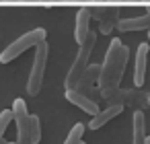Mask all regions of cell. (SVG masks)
Listing matches in <instances>:
<instances>
[{
	"label": "cell",
	"instance_id": "cell-19",
	"mask_svg": "<svg viewBox=\"0 0 150 144\" xmlns=\"http://www.w3.org/2000/svg\"><path fill=\"white\" fill-rule=\"evenodd\" d=\"M148 103H150V95H148Z\"/></svg>",
	"mask_w": 150,
	"mask_h": 144
},
{
	"label": "cell",
	"instance_id": "cell-17",
	"mask_svg": "<svg viewBox=\"0 0 150 144\" xmlns=\"http://www.w3.org/2000/svg\"><path fill=\"white\" fill-rule=\"evenodd\" d=\"M6 144H17V142H6Z\"/></svg>",
	"mask_w": 150,
	"mask_h": 144
},
{
	"label": "cell",
	"instance_id": "cell-1",
	"mask_svg": "<svg viewBox=\"0 0 150 144\" xmlns=\"http://www.w3.org/2000/svg\"><path fill=\"white\" fill-rule=\"evenodd\" d=\"M127 58H129L127 45H123L119 39H111V43L107 48V54H105V60L101 64V76H99L97 87L99 89L119 87V82L123 78V72H125V66H127Z\"/></svg>",
	"mask_w": 150,
	"mask_h": 144
},
{
	"label": "cell",
	"instance_id": "cell-18",
	"mask_svg": "<svg viewBox=\"0 0 150 144\" xmlns=\"http://www.w3.org/2000/svg\"><path fill=\"white\" fill-rule=\"evenodd\" d=\"M148 39H150V29H148Z\"/></svg>",
	"mask_w": 150,
	"mask_h": 144
},
{
	"label": "cell",
	"instance_id": "cell-10",
	"mask_svg": "<svg viewBox=\"0 0 150 144\" xmlns=\"http://www.w3.org/2000/svg\"><path fill=\"white\" fill-rule=\"evenodd\" d=\"M91 9H80L76 15V29H74V39L78 41V45L84 41V37L91 33Z\"/></svg>",
	"mask_w": 150,
	"mask_h": 144
},
{
	"label": "cell",
	"instance_id": "cell-9",
	"mask_svg": "<svg viewBox=\"0 0 150 144\" xmlns=\"http://www.w3.org/2000/svg\"><path fill=\"white\" fill-rule=\"evenodd\" d=\"M146 117L142 109H136L132 115V144H146Z\"/></svg>",
	"mask_w": 150,
	"mask_h": 144
},
{
	"label": "cell",
	"instance_id": "cell-16",
	"mask_svg": "<svg viewBox=\"0 0 150 144\" xmlns=\"http://www.w3.org/2000/svg\"><path fill=\"white\" fill-rule=\"evenodd\" d=\"M146 144H150V136H148V138H146Z\"/></svg>",
	"mask_w": 150,
	"mask_h": 144
},
{
	"label": "cell",
	"instance_id": "cell-15",
	"mask_svg": "<svg viewBox=\"0 0 150 144\" xmlns=\"http://www.w3.org/2000/svg\"><path fill=\"white\" fill-rule=\"evenodd\" d=\"M13 121V109H4L0 113V140H4V132Z\"/></svg>",
	"mask_w": 150,
	"mask_h": 144
},
{
	"label": "cell",
	"instance_id": "cell-6",
	"mask_svg": "<svg viewBox=\"0 0 150 144\" xmlns=\"http://www.w3.org/2000/svg\"><path fill=\"white\" fill-rule=\"evenodd\" d=\"M150 29V6H146V15L140 17H129V19H119L117 31L127 33V31H148Z\"/></svg>",
	"mask_w": 150,
	"mask_h": 144
},
{
	"label": "cell",
	"instance_id": "cell-4",
	"mask_svg": "<svg viewBox=\"0 0 150 144\" xmlns=\"http://www.w3.org/2000/svg\"><path fill=\"white\" fill-rule=\"evenodd\" d=\"M47 41H41L35 48V56H33V64H31V72H29V80H27V93L31 97L39 95L41 84H43V74H45V64H47Z\"/></svg>",
	"mask_w": 150,
	"mask_h": 144
},
{
	"label": "cell",
	"instance_id": "cell-5",
	"mask_svg": "<svg viewBox=\"0 0 150 144\" xmlns=\"http://www.w3.org/2000/svg\"><path fill=\"white\" fill-rule=\"evenodd\" d=\"M13 121L17 123V144H31V115L23 99L13 101Z\"/></svg>",
	"mask_w": 150,
	"mask_h": 144
},
{
	"label": "cell",
	"instance_id": "cell-11",
	"mask_svg": "<svg viewBox=\"0 0 150 144\" xmlns=\"http://www.w3.org/2000/svg\"><path fill=\"white\" fill-rule=\"evenodd\" d=\"M121 111H123V105H109V107H105L103 111H99L97 115H93V119L88 121V128H91V130H99V128H103L105 123H109L113 117H117Z\"/></svg>",
	"mask_w": 150,
	"mask_h": 144
},
{
	"label": "cell",
	"instance_id": "cell-2",
	"mask_svg": "<svg viewBox=\"0 0 150 144\" xmlns=\"http://www.w3.org/2000/svg\"><path fill=\"white\" fill-rule=\"evenodd\" d=\"M95 41H97V33L91 31V33L84 37V41L80 43L78 54H76V58H74V62H72V66H70L66 78H64V87H66V89H76L78 80L82 78L84 70L88 68V62H91V54H93Z\"/></svg>",
	"mask_w": 150,
	"mask_h": 144
},
{
	"label": "cell",
	"instance_id": "cell-12",
	"mask_svg": "<svg viewBox=\"0 0 150 144\" xmlns=\"http://www.w3.org/2000/svg\"><path fill=\"white\" fill-rule=\"evenodd\" d=\"M99 76H101V64H88V68L84 70L82 78H80L78 84H76V91L82 93V91H86V89H91V87H97Z\"/></svg>",
	"mask_w": 150,
	"mask_h": 144
},
{
	"label": "cell",
	"instance_id": "cell-20",
	"mask_svg": "<svg viewBox=\"0 0 150 144\" xmlns=\"http://www.w3.org/2000/svg\"><path fill=\"white\" fill-rule=\"evenodd\" d=\"M80 144H86V142H84V140H82V142H80Z\"/></svg>",
	"mask_w": 150,
	"mask_h": 144
},
{
	"label": "cell",
	"instance_id": "cell-14",
	"mask_svg": "<svg viewBox=\"0 0 150 144\" xmlns=\"http://www.w3.org/2000/svg\"><path fill=\"white\" fill-rule=\"evenodd\" d=\"M41 142V119L39 115H31V144Z\"/></svg>",
	"mask_w": 150,
	"mask_h": 144
},
{
	"label": "cell",
	"instance_id": "cell-3",
	"mask_svg": "<svg viewBox=\"0 0 150 144\" xmlns=\"http://www.w3.org/2000/svg\"><path fill=\"white\" fill-rule=\"evenodd\" d=\"M45 35H47V31H45L43 27H35V29L23 33L19 39H15L11 45H6L2 52H0V62H2V64H8V62H13L15 58H19L21 54H25L27 50L37 48L41 41H45Z\"/></svg>",
	"mask_w": 150,
	"mask_h": 144
},
{
	"label": "cell",
	"instance_id": "cell-13",
	"mask_svg": "<svg viewBox=\"0 0 150 144\" xmlns=\"http://www.w3.org/2000/svg\"><path fill=\"white\" fill-rule=\"evenodd\" d=\"M82 134H84V123H74L72 130L68 132V138L64 140V144H80Z\"/></svg>",
	"mask_w": 150,
	"mask_h": 144
},
{
	"label": "cell",
	"instance_id": "cell-7",
	"mask_svg": "<svg viewBox=\"0 0 150 144\" xmlns=\"http://www.w3.org/2000/svg\"><path fill=\"white\" fill-rule=\"evenodd\" d=\"M148 52H150V45H148V43H140V45H138V52H136V64H134V84H136L138 89L144 84Z\"/></svg>",
	"mask_w": 150,
	"mask_h": 144
},
{
	"label": "cell",
	"instance_id": "cell-8",
	"mask_svg": "<svg viewBox=\"0 0 150 144\" xmlns=\"http://www.w3.org/2000/svg\"><path fill=\"white\" fill-rule=\"evenodd\" d=\"M66 99L72 103V105H76L78 109H82V111H86V113H91V115H97L101 109H99V103H95L93 99H88L86 95H82V93H78L76 89H66Z\"/></svg>",
	"mask_w": 150,
	"mask_h": 144
}]
</instances>
